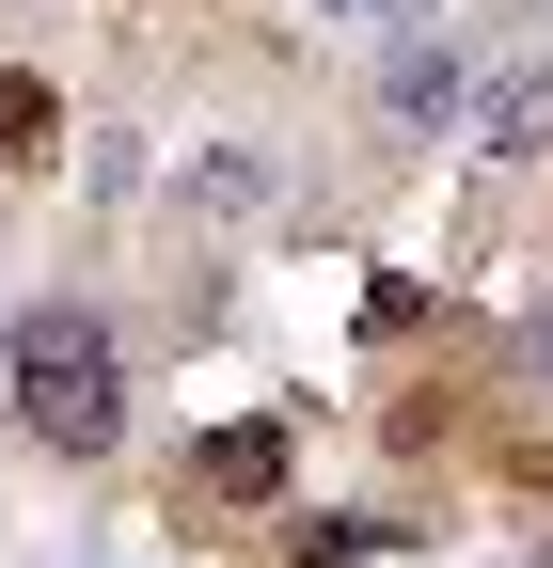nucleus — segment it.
<instances>
[{
	"instance_id": "obj_1",
	"label": "nucleus",
	"mask_w": 553,
	"mask_h": 568,
	"mask_svg": "<svg viewBox=\"0 0 553 568\" xmlns=\"http://www.w3.org/2000/svg\"><path fill=\"white\" fill-rule=\"evenodd\" d=\"M0 410H17V443L63 458V474H95L127 443V347L95 301H32V316H0Z\"/></svg>"
},
{
	"instance_id": "obj_2",
	"label": "nucleus",
	"mask_w": 553,
	"mask_h": 568,
	"mask_svg": "<svg viewBox=\"0 0 553 568\" xmlns=\"http://www.w3.org/2000/svg\"><path fill=\"white\" fill-rule=\"evenodd\" d=\"M474 111V48L459 32H395L380 48V126H459Z\"/></svg>"
},
{
	"instance_id": "obj_3",
	"label": "nucleus",
	"mask_w": 553,
	"mask_h": 568,
	"mask_svg": "<svg viewBox=\"0 0 553 568\" xmlns=\"http://www.w3.org/2000/svg\"><path fill=\"white\" fill-rule=\"evenodd\" d=\"M174 506H285V426H205Z\"/></svg>"
},
{
	"instance_id": "obj_4",
	"label": "nucleus",
	"mask_w": 553,
	"mask_h": 568,
	"mask_svg": "<svg viewBox=\"0 0 553 568\" xmlns=\"http://www.w3.org/2000/svg\"><path fill=\"white\" fill-rule=\"evenodd\" d=\"M474 142H491V159H553V63L537 48L474 80Z\"/></svg>"
},
{
	"instance_id": "obj_5",
	"label": "nucleus",
	"mask_w": 553,
	"mask_h": 568,
	"mask_svg": "<svg viewBox=\"0 0 553 568\" xmlns=\"http://www.w3.org/2000/svg\"><path fill=\"white\" fill-rule=\"evenodd\" d=\"M48 159H63V95L32 63H0V174H48Z\"/></svg>"
},
{
	"instance_id": "obj_6",
	"label": "nucleus",
	"mask_w": 553,
	"mask_h": 568,
	"mask_svg": "<svg viewBox=\"0 0 553 568\" xmlns=\"http://www.w3.org/2000/svg\"><path fill=\"white\" fill-rule=\"evenodd\" d=\"M174 205H190V222H253V205H269V159H253V142H205V159L174 174Z\"/></svg>"
},
{
	"instance_id": "obj_7",
	"label": "nucleus",
	"mask_w": 553,
	"mask_h": 568,
	"mask_svg": "<svg viewBox=\"0 0 553 568\" xmlns=\"http://www.w3.org/2000/svg\"><path fill=\"white\" fill-rule=\"evenodd\" d=\"M316 17H395V0H316Z\"/></svg>"
},
{
	"instance_id": "obj_8",
	"label": "nucleus",
	"mask_w": 553,
	"mask_h": 568,
	"mask_svg": "<svg viewBox=\"0 0 553 568\" xmlns=\"http://www.w3.org/2000/svg\"><path fill=\"white\" fill-rule=\"evenodd\" d=\"M522 568H553V537H537V552H522Z\"/></svg>"
}]
</instances>
